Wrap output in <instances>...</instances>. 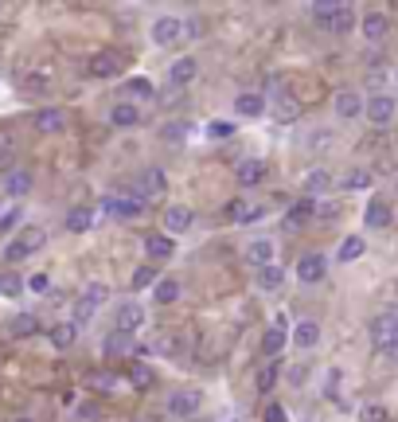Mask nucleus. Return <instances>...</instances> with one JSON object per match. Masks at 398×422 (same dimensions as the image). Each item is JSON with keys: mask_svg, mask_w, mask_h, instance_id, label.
I'll list each match as a JSON object with an SVG mask.
<instances>
[{"mask_svg": "<svg viewBox=\"0 0 398 422\" xmlns=\"http://www.w3.org/2000/svg\"><path fill=\"white\" fill-rule=\"evenodd\" d=\"M156 286V270L153 266H137V274H133V289H148Z\"/></svg>", "mask_w": 398, "mask_h": 422, "instance_id": "obj_42", "label": "nucleus"}, {"mask_svg": "<svg viewBox=\"0 0 398 422\" xmlns=\"http://www.w3.org/2000/svg\"><path fill=\"white\" fill-rule=\"evenodd\" d=\"M246 254H250V262H254L258 270H262V266H270V262H273V238H254Z\"/></svg>", "mask_w": 398, "mask_h": 422, "instance_id": "obj_30", "label": "nucleus"}, {"mask_svg": "<svg viewBox=\"0 0 398 422\" xmlns=\"http://www.w3.org/2000/svg\"><path fill=\"white\" fill-rule=\"evenodd\" d=\"M394 114H398V102H394L391 94H375V98H367V102H363V118H371L375 126H391Z\"/></svg>", "mask_w": 398, "mask_h": 422, "instance_id": "obj_2", "label": "nucleus"}, {"mask_svg": "<svg viewBox=\"0 0 398 422\" xmlns=\"http://www.w3.org/2000/svg\"><path fill=\"white\" fill-rule=\"evenodd\" d=\"M328 188H332V172L328 169H312L309 176H305V192H309V200L320 196V192H328Z\"/></svg>", "mask_w": 398, "mask_h": 422, "instance_id": "obj_28", "label": "nucleus"}, {"mask_svg": "<svg viewBox=\"0 0 398 422\" xmlns=\"http://www.w3.org/2000/svg\"><path fill=\"white\" fill-rule=\"evenodd\" d=\"M195 71H199L195 55H184V59H176V63H172V71H168L172 86H176V90H184V86H188V82H192V79H195Z\"/></svg>", "mask_w": 398, "mask_h": 422, "instance_id": "obj_15", "label": "nucleus"}, {"mask_svg": "<svg viewBox=\"0 0 398 422\" xmlns=\"http://www.w3.org/2000/svg\"><path fill=\"white\" fill-rule=\"evenodd\" d=\"M90 74H94V79H118L121 74V55L118 51H94Z\"/></svg>", "mask_w": 398, "mask_h": 422, "instance_id": "obj_8", "label": "nucleus"}, {"mask_svg": "<svg viewBox=\"0 0 398 422\" xmlns=\"http://www.w3.org/2000/svg\"><path fill=\"white\" fill-rule=\"evenodd\" d=\"M164 188H168V180H164V172L160 169H145L137 176V188H133V196H141V200H160L164 196Z\"/></svg>", "mask_w": 398, "mask_h": 422, "instance_id": "obj_3", "label": "nucleus"}, {"mask_svg": "<svg viewBox=\"0 0 398 422\" xmlns=\"http://www.w3.org/2000/svg\"><path fill=\"white\" fill-rule=\"evenodd\" d=\"M363 223H367L371 231H383V227H391V223H394V211H391V204H387V200H371V204H367V211H363Z\"/></svg>", "mask_w": 398, "mask_h": 422, "instance_id": "obj_10", "label": "nucleus"}, {"mask_svg": "<svg viewBox=\"0 0 398 422\" xmlns=\"http://www.w3.org/2000/svg\"><path fill=\"white\" fill-rule=\"evenodd\" d=\"M0 289H4V293H20V278H16V274H0Z\"/></svg>", "mask_w": 398, "mask_h": 422, "instance_id": "obj_47", "label": "nucleus"}, {"mask_svg": "<svg viewBox=\"0 0 398 422\" xmlns=\"http://www.w3.org/2000/svg\"><path fill=\"white\" fill-rule=\"evenodd\" d=\"M137 328H145V309H141L137 301H126L118 309V333H137Z\"/></svg>", "mask_w": 398, "mask_h": 422, "instance_id": "obj_11", "label": "nucleus"}, {"mask_svg": "<svg viewBox=\"0 0 398 422\" xmlns=\"http://www.w3.org/2000/svg\"><path fill=\"white\" fill-rule=\"evenodd\" d=\"M363 251H367V243H363L359 235H347L344 243H340V262H355V258H363Z\"/></svg>", "mask_w": 398, "mask_h": 422, "instance_id": "obj_33", "label": "nucleus"}, {"mask_svg": "<svg viewBox=\"0 0 398 422\" xmlns=\"http://www.w3.org/2000/svg\"><path fill=\"white\" fill-rule=\"evenodd\" d=\"M184 137H188V129H184V126H176V121L160 126V141H172V145H176V141H184Z\"/></svg>", "mask_w": 398, "mask_h": 422, "instance_id": "obj_43", "label": "nucleus"}, {"mask_svg": "<svg viewBox=\"0 0 398 422\" xmlns=\"http://www.w3.org/2000/svg\"><path fill=\"white\" fill-rule=\"evenodd\" d=\"M359 28H363V36H367L371 44H379V39H383L387 31H391V20H387L383 12H367V16L359 20Z\"/></svg>", "mask_w": 398, "mask_h": 422, "instance_id": "obj_19", "label": "nucleus"}, {"mask_svg": "<svg viewBox=\"0 0 398 422\" xmlns=\"http://www.w3.org/2000/svg\"><path fill=\"white\" fill-rule=\"evenodd\" d=\"M36 328H39L36 313H20V317H12V333H16V336H31Z\"/></svg>", "mask_w": 398, "mask_h": 422, "instance_id": "obj_40", "label": "nucleus"}, {"mask_svg": "<svg viewBox=\"0 0 398 422\" xmlns=\"http://www.w3.org/2000/svg\"><path fill=\"white\" fill-rule=\"evenodd\" d=\"M199 407H203V395H199V391H176V395L168 399V411H172L176 418H184V422L192 418Z\"/></svg>", "mask_w": 398, "mask_h": 422, "instance_id": "obj_9", "label": "nucleus"}, {"mask_svg": "<svg viewBox=\"0 0 398 422\" xmlns=\"http://www.w3.org/2000/svg\"><path fill=\"white\" fill-rule=\"evenodd\" d=\"M371 344L379 352H398V313H379L371 321Z\"/></svg>", "mask_w": 398, "mask_h": 422, "instance_id": "obj_1", "label": "nucleus"}, {"mask_svg": "<svg viewBox=\"0 0 398 422\" xmlns=\"http://www.w3.org/2000/svg\"><path fill=\"white\" fill-rule=\"evenodd\" d=\"M277 371H281V363H262V368H258V376H254L258 395H270L273 387H277Z\"/></svg>", "mask_w": 398, "mask_h": 422, "instance_id": "obj_29", "label": "nucleus"}, {"mask_svg": "<svg viewBox=\"0 0 398 422\" xmlns=\"http://www.w3.org/2000/svg\"><path fill=\"white\" fill-rule=\"evenodd\" d=\"M31 184H36V176H31L28 169H12L4 176V192L8 196H16V200H20V196H28L31 192Z\"/></svg>", "mask_w": 398, "mask_h": 422, "instance_id": "obj_16", "label": "nucleus"}, {"mask_svg": "<svg viewBox=\"0 0 398 422\" xmlns=\"http://www.w3.org/2000/svg\"><path fill=\"white\" fill-rule=\"evenodd\" d=\"M12 161H16V149H12V141L8 137H0V172H12Z\"/></svg>", "mask_w": 398, "mask_h": 422, "instance_id": "obj_41", "label": "nucleus"}, {"mask_svg": "<svg viewBox=\"0 0 398 422\" xmlns=\"http://www.w3.org/2000/svg\"><path fill=\"white\" fill-rule=\"evenodd\" d=\"M66 126V114L59 110V106H44V110L36 114V129L39 134H63Z\"/></svg>", "mask_w": 398, "mask_h": 422, "instance_id": "obj_14", "label": "nucleus"}, {"mask_svg": "<svg viewBox=\"0 0 398 422\" xmlns=\"http://www.w3.org/2000/svg\"><path fill=\"white\" fill-rule=\"evenodd\" d=\"M312 215H317V200H309V196H305V200H297L293 208H289L285 227H289V231H297V227H305V223H309Z\"/></svg>", "mask_w": 398, "mask_h": 422, "instance_id": "obj_18", "label": "nucleus"}, {"mask_svg": "<svg viewBox=\"0 0 398 422\" xmlns=\"http://www.w3.org/2000/svg\"><path fill=\"white\" fill-rule=\"evenodd\" d=\"M235 180L243 188H250V184H262L265 180V161H258V156H250V161H238V169H235Z\"/></svg>", "mask_w": 398, "mask_h": 422, "instance_id": "obj_13", "label": "nucleus"}, {"mask_svg": "<svg viewBox=\"0 0 398 422\" xmlns=\"http://www.w3.org/2000/svg\"><path fill=\"white\" fill-rule=\"evenodd\" d=\"M293 344L297 348H317L320 344V325L317 321H301V325L293 328Z\"/></svg>", "mask_w": 398, "mask_h": 422, "instance_id": "obj_25", "label": "nucleus"}, {"mask_svg": "<svg viewBox=\"0 0 398 422\" xmlns=\"http://www.w3.org/2000/svg\"><path fill=\"white\" fill-rule=\"evenodd\" d=\"M129 383L137 387V391H148V387L156 383V371L148 368V363H129Z\"/></svg>", "mask_w": 398, "mask_h": 422, "instance_id": "obj_31", "label": "nucleus"}, {"mask_svg": "<svg viewBox=\"0 0 398 422\" xmlns=\"http://www.w3.org/2000/svg\"><path fill=\"white\" fill-rule=\"evenodd\" d=\"M285 341H289V328H285V317H277L270 328H265V336H262V356H281V348H285Z\"/></svg>", "mask_w": 398, "mask_h": 422, "instance_id": "obj_7", "label": "nucleus"}, {"mask_svg": "<svg viewBox=\"0 0 398 422\" xmlns=\"http://www.w3.org/2000/svg\"><path fill=\"white\" fill-rule=\"evenodd\" d=\"M126 90H129V98H137V102H145V98H156V86H153L148 79H141V74L126 82Z\"/></svg>", "mask_w": 398, "mask_h": 422, "instance_id": "obj_35", "label": "nucleus"}, {"mask_svg": "<svg viewBox=\"0 0 398 422\" xmlns=\"http://www.w3.org/2000/svg\"><path fill=\"white\" fill-rule=\"evenodd\" d=\"M297 114H301V106H297L289 94H281L277 106H273V118H277V121H297Z\"/></svg>", "mask_w": 398, "mask_h": 422, "instance_id": "obj_36", "label": "nucleus"}, {"mask_svg": "<svg viewBox=\"0 0 398 422\" xmlns=\"http://www.w3.org/2000/svg\"><path fill=\"white\" fill-rule=\"evenodd\" d=\"M110 121H113V126H121V129L141 126V110H137V102H118V106L110 110Z\"/></svg>", "mask_w": 398, "mask_h": 422, "instance_id": "obj_23", "label": "nucleus"}, {"mask_svg": "<svg viewBox=\"0 0 398 422\" xmlns=\"http://www.w3.org/2000/svg\"><path fill=\"white\" fill-rule=\"evenodd\" d=\"M180 36H184V20H180V16H156L153 20V44L168 47V44H176Z\"/></svg>", "mask_w": 398, "mask_h": 422, "instance_id": "obj_4", "label": "nucleus"}, {"mask_svg": "<svg viewBox=\"0 0 398 422\" xmlns=\"http://www.w3.org/2000/svg\"><path fill=\"white\" fill-rule=\"evenodd\" d=\"M106 297H110V289H106L102 281H98V286H86V289H82V297H78V321H90V317H94V313L102 309Z\"/></svg>", "mask_w": 398, "mask_h": 422, "instance_id": "obj_5", "label": "nucleus"}, {"mask_svg": "<svg viewBox=\"0 0 398 422\" xmlns=\"http://www.w3.org/2000/svg\"><path fill=\"white\" fill-rule=\"evenodd\" d=\"M262 422H289V418H285V407H281V403H265Z\"/></svg>", "mask_w": 398, "mask_h": 422, "instance_id": "obj_45", "label": "nucleus"}, {"mask_svg": "<svg viewBox=\"0 0 398 422\" xmlns=\"http://www.w3.org/2000/svg\"><path fill=\"white\" fill-rule=\"evenodd\" d=\"M352 28H355V8L352 4H336L325 31H352Z\"/></svg>", "mask_w": 398, "mask_h": 422, "instance_id": "obj_26", "label": "nucleus"}, {"mask_svg": "<svg viewBox=\"0 0 398 422\" xmlns=\"http://www.w3.org/2000/svg\"><path fill=\"white\" fill-rule=\"evenodd\" d=\"M325 270H328V258H325V254H305V258L297 262V278L309 281V286L325 278Z\"/></svg>", "mask_w": 398, "mask_h": 422, "instance_id": "obj_12", "label": "nucleus"}, {"mask_svg": "<svg viewBox=\"0 0 398 422\" xmlns=\"http://www.w3.org/2000/svg\"><path fill=\"white\" fill-rule=\"evenodd\" d=\"M192 223H195L192 208H180V204H176V208L164 211V227H168V235H184V231L192 227Z\"/></svg>", "mask_w": 398, "mask_h": 422, "instance_id": "obj_17", "label": "nucleus"}, {"mask_svg": "<svg viewBox=\"0 0 398 422\" xmlns=\"http://www.w3.org/2000/svg\"><path fill=\"white\" fill-rule=\"evenodd\" d=\"M153 301H156V305H172V301H180V281L160 278V281L153 286Z\"/></svg>", "mask_w": 398, "mask_h": 422, "instance_id": "obj_27", "label": "nucleus"}, {"mask_svg": "<svg viewBox=\"0 0 398 422\" xmlns=\"http://www.w3.org/2000/svg\"><path fill=\"white\" fill-rule=\"evenodd\" d=\"M336 114H340V118H359V114H363V98L355 94V90H340V94H336Z\"/></svg>", "mask_w": 398, "mask_h": 422, "instance_id": "obj_24", "label": "nucleus"}, {"mask_svg": "<svg viewBox=\"0 0 398 422\" xmlns=\"http://www.w3.org/2000/svg\"><path fill=\"white\" fill-rule=\"evenodd\" d=\"M359 422H387V411L379 407V403H367V407L359 411Z\"/></svg>", "mask_w": 398, "mask_h": 422, "instance_id": "obj_44", "label": "nucleus"}, {"mask_svg": "<svg viewBox=\"0 0 398 422\" xmlns=\"http://www.w3.org/2000/svg\"><path fill=\"white\" fill-rule=\"evenodd\" d=\"M207 134H211V137H235V126H230V121H211Z\"/></svg>", "mask_w": 398, "mask_h": 422, "instance_id": "obj_46", "label": "nucleus"}, {"mask_svg": "<svg viewBox=\"0 0 398 422\" xmlns=\"http://www.w3.org/2000/svg\"><path fill=\"white\" fill-rule=\"evenodd\" d=\"M344 188L347 192H363V188H371V172L367 169H352L344 176Z\"/></svg>", "mask_w": 398, "mask_h": 422, "instance_id": "obj_38", "label": "nucleus"}, {"mask_svg": "<svg viewBox=\"0 0 398 422\" xmlns=\"http://www.w3.org/2000/svg\"><path fill=\"white\" fill-rule=\"evenodd\" d=\"M31 251H36V246H31V243H28V238H24V235H16L12 243L4 246V262H24V258H28Z\"/></svg>", "mask_w": 398, "mask_h": 422, "instance_id": "obj_34", "label": "nucleus"}, {"mask_svg": "<svg viewBox=\"0 0 398 422\" xmlns=\"http://www.w3.org/2000/svg\"><path fill=\"white\" fill-rule=\"evenodd\" d=\"M106 208H110V215H118V219H137V215L145 211V200L133 196V192H126V196H110Z\"/></svg>", "mask_w": 398, "mask_h": 422, "instance_id": "obj_6", "label": "nucleus"}, {"mask_svg": "<svg viewBox=\"0 0 398 422\" xmlns=\"http://www.w3.org/2000/svg\"><path fill=\"white\" fill-rule=\"evenodd\" d=\"M145 254L153 262H164V258H172V254H176V243H172L168 235H148L145 238Z\"/></svg>", "mask_w": 398, "mask_h": 422, "instance_id": "obj_20", "label": "nucleus"}, {"mask_svg": "<svg viewBox=\"0 0 398 422\" xmlns=\"http://www.w3.org/2000/svg\"><path fill=\"white\" fill-rule=\"evenodd\" d=\"M74 333H78V328H74L71 321H66V325H55V328H51V344H55V348H71V344H74Z\"/></svg>", "mask_w": 398, "mask_h": 422, "instance_id": "obj_39", "label": "nucleus"}, {"mask_svg": "<svg viewBox=\"0 0 398 422\" xmlns=\"http://www.w3.org/2000/svg\"><path fill=\"white\" fill-rule=\"evenodd\" d=\"M227 215L235 223H254V219H262V208H254V204H246V200H230Z\"/></svg>", "mask_w": 398, "mask_h": 422, "instance_id": "obj_32", "label": "nucleus"}, {"mask_svg": "<svg viewBox=\"0 0 398 422\" xmlns=\"http://www.w3.org/2000/svg\"><path fill=\"white\" fill-rule=\"evenodd\" d=\"M63 227L71 231V235L90 231V227H94V208H71V211H66V219H63Z\"/></svg>", "mask_w": 398, "mask_h": 422, "instance_id": "obj_22", "label": "nucleus"}, {"mask_svg": "<svg viewBox=\"0 0 398 422\" xmlns=\"http://www.w3.org/2000/svg\"><path fill=\"white\" fill-rule=\"evenodd\" d=\"M235 114H238V118H262V114H265V98L254 94V90H250V94H238L235 98Z\"/></svg>", "mask_w": 398, "mask_h": 422, "instance_id": "obj_21", "label": "nucleus"}, {"mask_svg": "<svg viewBox=\"0 0 398 422\" xmlns=\"http://www.w3.org/2000/svg\"><path fill=\"white\" fill-rule=\"evenodd\" d=\"M281 281H285V270H277L273 262H270V266H262V270H258V286H262V289H277Z\"/></svg>", "mask_w": 398, "mask_h": 422, "instance_id": "obj_37", "label": "nucleus"}]
</instances>
